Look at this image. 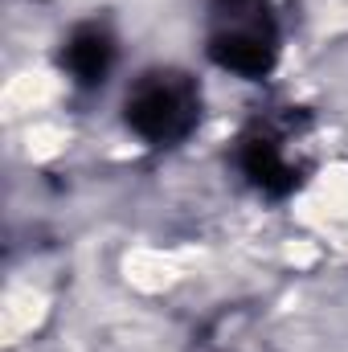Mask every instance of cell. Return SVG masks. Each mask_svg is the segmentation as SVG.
Returning a JSON list of instances; mask_svg holds the SVG:
<instances>
[{
  "label": "cell",
  "instance_id": "cell-3",
  "mask_svg": "<svg viewBox=\"0 0 348 352\" xmlns=\"http://www.w3.org/2000/svg\"><path fill=\"white\" fill-rule=\"evenodd\" d=\"M238 160H242V173L270 197H283V192H291L299 184L295 164L287 160V152H283V144L274 135H246Z\"/></svg>",
  "mask_w": 348,
  "mask_h": 352
},
{
  "label": "cell",
  "instance_id": "cell-1",
  "mask_svg": "<svg viewBox=\"0 0 348 352\" xmlns=\"http://www.w3.org/2000/svg\"><path fill=\"white\" fill-rule=\"evenodd\" d=\"M201 115L197 87L184 74H148L127 94V127L148 144H176Z\"/></svg>",
  "mask_w": 348,
  "mask_h": 352
},
{
  "label": "cell",
  "instance_id": "cell-2",
  "mask_svg": "<svg viewBox=\"0 0 348 352\" xmlns=\"http://www.w3.org/2000/svg\"><path fill=\"white\" fill-rule=\"evenodd\" d=\"M209 58L242 78H262L274 66V21H250V25H217L209 41Z\"/></svg>",
  "mask_w": 348,
  "mask_h": 352
},
{
  "label": "cell",
  "instance_id": "cell-4",
  "mask_svg": "<svg viewBox=\"0 0 348 352\" xmlns=\"http://www.w3.org/2000/svg\"><path fill=\"white\" fill-rule=\"evenodd\" d=\"M111 62H115V45L98 25H83L66 41V54H62V66L70 70L78 87H98L111 74Z\"/></svg>",
  "mask_w": 348,
  "mask_h": 352
}]
</instances>
